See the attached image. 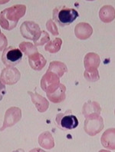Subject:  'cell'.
<instances>
[{
    "mask_svg": "<svg viewBox=\"0 0 115 152\" xmlns=\"http://www.w3.org/2000/svg\"><path fill=\"white\" fill-rule=\"evenodd\" d=\"M100 111H101V108L100 107V104L97 102H91V101L84 104L83 110H82L84 116L86 118L92 117V116L100 115Z\"/></svg>",
    "mask_w": 115,
    "mask_h": 152,
    "instance_id": "obj_14",
    "label": "cell"
},
{
    "mask_svg": "<svg viewBox=\"0 0 115 152\" xmlns=\"http://www.w3.org/2000/svg\"><path fill=\"white\" fill-rule=\"evenodd\" d=\"M59 84V77L51 72H47L41 80V88L46 93L52 92Z\"/></svg>",
    "mask_w": 115,
    "mask_h": 152,
    "instance_id": "obj_8",
    "label": "cell"
},
{
    "mask_svg": "<svg viewBox=\"0 0 115 152\" xmlns=\"http://www.w3.org/2000/svg\"><path fill=\"white\" fill-rule=\"evenodd\" d=\"M25 5H15L0 12V26L6 30H12L16 27L19 19L25 15Z\"/></svg>",
    "mask_w": 115,
    "mask_h": 152,
    "instance_id": "obj_1",
    "label": "cell"
},
{
    "mask_svg": "<svg viewBox=\"0 0 115 152\" xmlns=\"http://www.w3.org/2000/svg\"><path fill=\"white\" fill-rule=\"evenodd\" d=\"M21 78L20 72L13 67H6L2 69L0 79L6 85H15Z\"/></svg>",
    "mask_w": 115,
    "mask_h": 152,
    "instance_id": "obj_9",
    "label": "cell"
},
{
    "mask_svg": "<svg viewBox=\"0 0 115 152\" xmlns=\"http://www.w3.org/2000/svg\"><path fill=\"white\" fill-rule=\"evenodd\" d=\"M61 44H62V40L59 38H57L52 41L48 42L45 45V49L50 53H56L60 50Z\"/></svg>",
    "mask_w": 115,
    "mask_h": 152,
    "instance_id": "obj_20",
    "label": "cell"
},
{
    "mask_svg": "<svg viewBox=\"0 0 115 152\" xmlns=\"http://www.w3.org/2000/svg\"><path fill=\"white\" fill-rule=\"evenodd\" d=\"M8 45V41L6 37L3 33H1L0 35V51H2L6 49Z\"/></svg>",
    "mask_w": 115,
    "mask_h": 152,
    "instance_id": "obj_24",
    "label": "cell"
},
{
    "mask_svg": "<svg viewBox=\"0 0 115 152\" xmlns=\"http://www.w3.org/2000/svg\"><path fill=\"white\" fill-rule=\"evenodd\" d=\"M104 128V121L102 118L99 115L92 116L86 118L84 121V131L87 134L91 136H95V134L101 132Z\"/></svg>",
    "mask_w": 115,
    "mask_h": 152,
    "instance_id": "obj_6",
    "label": "cell"
},
{
    "mask_svg": "<svg viewBox=\"0 0 115 152\" xmlns=\"http://www.w3.org/2000/svg\"><path fill=\"white\" fill-rule=\"evenodd\" d=\"M23 52L15 46H9L4 49L2 61L6 67H14L23 59Z\"/></svg>",
    "mask_w": 115,
    "mask_h": 152,
    "instance_id": "obj_3",
    "label": "cell"
},
{
    "mask_svg": "<svg viewBox=\"0 0 115 152\" xmlns=\"http://www.w3.org/2000/svg\"><path fill=\"white\" fill-rule=\"evenodd\" d=\"M100 19L104 22H111L114 19V10L111 6H103L99 13Z\"/></svg>",
    "mask_w": 115,
    "mask_h": 152,
    "instance_id": "obj_18",
    "label": "cell"
},
{
    "mask_svg": "<svg viewBox=\"0 0 115 152\" xmlns=\"http://www.w3.org/2000/svg\"><path fill=\"white\" fill-rule=\"evenodd\" d=\"M6 93V86L4 85L3 82L1 81L0 79V101L2 100V98Z\"/></svg>",
    "mask_w": 115,
    "mask_h": 152,
    "instance_id": "obj_25",
    "label": "cell"
},
{
    "mask_svg": "<svg viewBox=\"0 0 115 152\" xmlns=\"http://www.w3.org/2000/svg\"><path fill=\"white\" fill-rule=\"evenodd\" d=\"M39 143L41 148L45 149H51L55 146L54 139L52 134L48 132H44L39 136Z\"/></svg>",
    "mask_w": 115,
    "mask_h": 152,
    "instance_id": "obj_17",
    "label": "cell"
},
{
    "mask_svg": "<svg viewBox=\"0 0 115 152\" xmlns=\"http://www.w3.org/2000/svg\"><path fill=\"white\" fill-rule=\"evenodd\" d=\"M74 33L78 39H81V40H84V39H88L92 35V27L88 23L81 22L75 26Z\"/></svg>",
    "mask_w": 115,
    "mask_h": 152,
    "instance_id": "obj_11",
    "label": "cell"
},
{
    "mask_svg": "<svg viewBox=\"0 0 115 152\" xmlns=\"http://www.w3.org/2000/svg\"><path fill=\"white\" fill-rule=\"evenodd\" d=\"M100 63V59L98 55L96 53H88L84 57V68L85 72H84L92 73L98 72V68L99 67Z\"/></svg>",
    "mask_w": 115,
    "mask_h": 152,
    "instance_id": "obj_10",
    "label": "cell"
},
{
    "mask_svg": "<svg viewBox=\"0 0 115 152\" xmlns=\"http://www.w3.org/2000/svg\"><path fill=\"white\" fill-rule=\"evenodd\" d=\"M47 72H51L55 73L58 77L61 78L65 72H67L68 68L66 65L63 62H61V61H52Z\"/></svg>",
    "mask_w": 115,
    "mask_h": 152,
    "instance_id": "obj_16",
    "label": "cell"
},
{
    "mask_svg": "<svg viewBox=\"0 0 115 152\" xmlns=\"http://www.w3.org/2000/svg\"><path fill=\"white\" fill-rule=\"evenodd\" d=\"M113 131H114V128H112V129H108L107 132L103 134L102 137H101L102 145L104 148H107L108 149H111V145H112V146L114 147V136L111 137V134L112 133Z\"/></svg>",
    "mask_w": 115,
    "mask_h": 152,
    "instance_id": "obj_19",
    "label": "cell"
},
{
    "mask_svg": "<svg viewBox=\"0 0 115 152\" xmlns=\"http://www.w3.org/2000/svg\"><path fill=\"white\" fill-rule=\"evenodd\" d=\"M22 118L21 109L17 107H11L6 111V115L4 118L3 125L0 128V132H2L6 128H9L15 125L20 121Z\"/></svg>",
    "mask_w": 115,
    "mask_h": 152,
    "instance_id": "obj_7",
    "label": "cell"
},
{
    "mask_svg": "<svg viewBox=\"0 0 115 152\" xmlns=\"http://www.w3.org/2000/svg\"><path fill=\"white\" fill-rule=\"evenodd\" d=\"M46 28L53 35H58L59 34L58 33V30L57 28V26H55V22L52 20H51V19L48 20V22H47Z\"/></svg>",
    "mask_w": 115,
    "mask_h": 152,
    "instance_id": "obj_23",
    "label": "cell"
},
{
    "mask_svg": "<svg viewBox=\"0 0 115 152\" xmlns=\"http://www.w3.org/2000/svg\"><path fill=\"white\" fill-rule=\"evenodd\" d=\"M66 87L62 84H59L54 91L51 93H46L49 101L53 103H60L65 99Z\"/></svg>",
    "mask_w": 115,
    "mask_h": 152,
    "instance_id": "obj_12",
    "label": "cell"
},
{
    "mask_svg": "<svg viewBox=\"0 0 115 152\" xmlns=\"http://www.w3.org/2000/svg\"><path fill=\"white\" fill-rule=\"evenodd\" d=\"M28 63L30 67L35 71H41L46 65V59L41 54L36 52L28 56Z\"/></svg>",
    "mask_w": 115,
    "mask_h": 152,
    "instance_id": "obj_13",
    "label": "cell"
},
{
    "mask_svg": "<svg viewBox=\"0 0 115 152\" xmlns=\"http://www.w3.org/2000/svg\"><path fill=\"white\" fill-rule=\"evenodd\" d=\"M28 94L32 98V101L35 105V108H37L39 112H45L47 111L49 106V103L46 100V98L38 94V93H32L28 91Z\"/></svg>",
    "mask_w": 115,
    "mask_h": 152,
    "instance_id": "obj_15",
    "label": "cell"
},
{
    "mask_svg": "<svg viewBox=\"0 0 115 152\" xmlns=\"http://www.w3.org/2000/svg\"><path fill=\"white\" fill-rule=\"evenodd\" d=\"M19 48L22 51V52H23L25 56H32L34 53L38 52L37 47L31 42H23L20 43Z\"/></svg>",
    "mask_w": 115,
    "mask_h": 152,
    "instance_id": "obj_21",
    "label": "cell"
},
{
    "mask_svg": "<svg viewBox=\"0 0 115 152\" xmlns=\"http://www.w3.org/2000/svg\"><path fill=\"white\" fill-rule=\"evenodd\" d=\"M49 39H50V37H49L48 34L45 31H41V35H40L39 38L36 40V41L34 42V43H35V46L42 45L45 44L46 42H49Z\"/></svg>",
    "mask_w": 115,
    "mask_h": 152,
    "instance_id": "obj_22",
    "label": "cell"
},
{
    "mask_svg": "<svg viewBox=\"0 0 115 152\" xmlns=\"http://www.w3.org/2000/svg\"><path fill=\"white\" fill-rule=\"evenodd\" d=\"M1 33H2V32H1V31H0V35H1Z\"/></svg>",
    "mask_w": 115,
    "mask_h": 152,
    "instance_id": "obj_26",
    "label": "cell"
},
{
    "mask_svg": "<svg viewBox=\"0 0 115 152\" xmlns=\"http://www.w3.org/2000/svg\"><path fill=\"white\" fill-rule=\"evenodd\" d=\"M79 16V14L74 9L66 6L55 8L53 10V20L61 27L71 24Z\"/></svg>",
    "mask_w": 115,
    "mask_h": 152,
    "instance_id": "obj_2",
    "label": "cell"
},
{
    "mask_svg": "<svg viewBox=\"0 0 115 152\" xmlns=\"http://www.w3.org/2000/svg\"><path fill=\"white\" fill-rule=\"evenodd\" d=\"M20 32L24 38L35 42L39 38L41 31L37 23L31 21H26L21 26Z\"/></svg>",
    "mask_w": 115,
    "mask_h": 152,
    "instance_id": "obj_5",
    "label": "cell"
},
{
    "mask_svg": "<svg viewBox=\"0 0 115 152\" xmlns=\"http://www.w3.org/2000/svg\"><path fill=\"white\" fill-rule=\"evenodd\" d=\"M55 121L58 128L64 131L72 130L78 125V118L71 114L70 110L65 111V113L58 114Z\"/></svg>",
    "mask_w": 115,
    "mask_h": 152,
    "instance_id": "obj_4",
    "label": "cell"
}]
</instances>
